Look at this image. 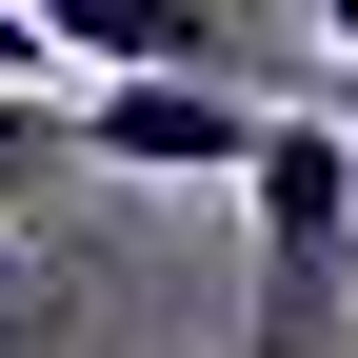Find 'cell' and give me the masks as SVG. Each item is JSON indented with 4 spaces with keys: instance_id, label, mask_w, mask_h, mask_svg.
<instances>
[{
    "instance_id": "obj_1",
    "label": "cell",
    "mask_w": 358,
    "mask_h": 358,
    "mask_svg": "<svg viewBox=\"0 0 358 358\" xmlns=\"http://www.w3.org/2000/svg\"><path fill=\"white\" fill-rule=\"evenodd\" d=\"M239 219H259V358H319V338H338V299H358V140H338L319 100L259 120Z\"/></svg>"
},
{
    "instance_id": "obj_2",
    "label": "cell",
    "mask_w": 358,
    "mask_h": 358,
    "mask_svg": "<svg viewBox=\"0 0 358 358\" xmlns=\"http://www.w3.org/2000/svg\"><path fill=\"white\" fill-rule=\"evenodd\" d=\"M279 80H80V159L100 179H239Z\"/></svg>"
},
{
    "instance_id": "obj_3",
    "label": "cell",
    "mask_w": 358,
    "mask_h": 358,
    "mask_svg": "<svg viewBox=\"0 0 358 358\" xmlns=\"http://www.w3.org/2000/svg\"><path fill=\"white\" fill-rule=\"evenodd\" d=\"M60 80H259L239 0H20Z\"/></svg>"
},
{
    "instance_id": "obj_4",
    "label": "cell",
    "mask_w": 358,
    "mask_h": 358,
    "mask_svg": "<svg viewBox=\"0 0 358 358\" xmlns=\"http://www.w3.org/2000/svg\"><path fill=\"white\" fill-rule=\"evenodd\" d=\"M80 179V80H0V219H60Z\"/></svg>"
},
{
    "instance_id": "obj_5",
    "label": "cell",
    "mask_w": 358,
    "mask_h": 358,
    "mask_svg": "<svg viewBox=\"0 0 358 358\" xmlns=\"http://www.w3.org/2000/svg\"><path fill=\"white\" fill-rule=\"evenodd\" d=\"M0 80H60V60H40V20H20V0H0Z\"/></svg>"
},
{
    "instance_id": "obj_6",
    "label": "cell",
    "mask_w": 358,
    "mask_h": 358,
    "mask_svg": "<svg viewBox=\"0 0 358 358\" xmlns=\"http://www.w3.org/2000/svg\"><path fill=\"white\" fill-rule=\"evenodd\" d=\"M319 60H338V100H358V0H319Z\"/></svg>"
},
{
    "instance_id": "obj_7",
    "label": "cell",
    "mask_w": 358,
    "mask_h": 358,
    "mask_svg": "<svg viewBox=\"0 0 358 358\" xmlns=\"http://www.w3.org/2000/svg\"><path fill=\"white\" fill-rule=\"evenodd\" d=\"M0 358H20V279H0Z\"/></svg>"
},
{
    "instance_id": "obj_8",
    "label": "cell",
    "mask_w": 358,
    "mask_h": 358,
    "mask_svg": "<svg viewBox=\"0 0 358 358\" xmlns=\"http://www.w3.org/2000/svg\"><path fill=\"white\" fill-rule=\"evenodd\" d=\"M338 140H358V100H338Z\"/></svg>"
}]
</instances>
